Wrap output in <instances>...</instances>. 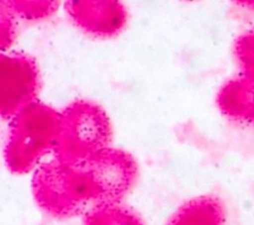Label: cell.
Returning <instances> with one entry per match:
<instances>
[{
	"label": "cell",
	"mask_w": 254,
	"mask_h": 225,
	"mask_svg": "<svg viewBox=\"0 0 254 225\" xmlns=\"http://www.w3.org/2000/svg\"><path fill=\"white\" fill-rule=\"evenodd\" d=\"M39 203L57 216H71L92 200L86 180L77 165L63 162L42 167L34 177Z\"/></svg>",
	"instance_id": "cell-1"
},
{
	"label": "cell",
	"mask_w": 254,
	"mask_h": 225,
	"mask_svg": "<svg viewBox=\"0 0 254 225\" xmlns=\"http://www.w3.org/2000/svg\"><path fill=\"white\" fill-rule=\"evenodd\" d=\"M76 165L98 205L116 203L127 192L136 174L134 162L121 153L98 152Z\"/></svg>",
	"instance_id": "cell-2"
},
{
	"label": "cell",
	"mask_w": 254,
	"mask_h": 225,
	"mask_svg": "<svg viewBox=\"0 0 254 225\" xmlns=\"http://www.w3.org/2000/svg\"><path fill=\"white\" fill-rule=\"evenodd\" d=\"M224 213L213 197H200L183 206L168 225H223Z\"/></svg>",
	"instance_id": "cell-3"
},
{
	"label": "cell",
	"mask_w": 254,
	"mask_h": 225,
	"mask_svg": "<svg viewBox=\"0 0 254 225\" xmlns=\"http://www.w3.org/2000/svg\"><path fill=\"white\" fill-rule=\"evenodd\" d=\"M84 225H143L130 210L116 203L99 204L85 217Z\"/></svg>",
	"instance_id": "cell-4"
}]
</instances>
